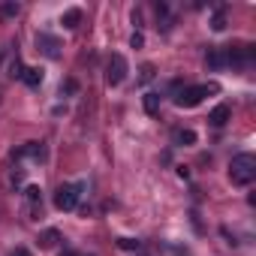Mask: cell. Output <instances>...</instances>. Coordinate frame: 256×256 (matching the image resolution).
<instances>
[{
	"label": "cell",
	"mask_w": 256,
	"mask_h": 256,
	"mask_svg": "<svg viewBox=\"0 0 256 256\" xmlns=\"http://www.w3.org/2000/svg\"><path fill=\"white\" fill-rule=\"evenodd\" d=\"M253 178H256V157L253 154L232 157V163H229V181L235 187H247V184H253Z\"/></svg>",
	"instance_id": "6da1fadb"
},
{
	"label": "cell",
	"mask_w": 256,
	"mask_h": 256,
	"mask_svg": "<svg viewBox=\"0 0 256 256\" xmlns=\"http://www.w3.org/2000/svg\"><path fill=\"white\" fill-rule=\"evenodd\" d=\"M217 90V84H193V88H184L178 96H175V106L178 108H193V106H199L208 94H214Z\"/></svg>",
	"instance_id": "7a4b0ae2"
},
{
	"label": "cell",
	"mask_w": 256,
	"mask_h": 256,
	"mask_svg": "<svg viewBox=\"0 0 256 256\" xmlns=\"http://www.w3.org/2000/svg\"><path fill=\"white\" fill-rule=\"evenodd\" d=\"M82 190H84V184H60L54 190V208L58 211H76Z\"/></svg>",
	"instance_id": "3957f363"
},
{
	"label": "cell",
	"mask_w": 256,
	"mask_h": 256,
	"mask_svg": "<svg viewBox=\"0 0 256 256\" xmlns=\"http://www.w3.org/2000/svg\"><path fill=\"white\" fill-rule=\"evenodd\" d=\"M126 72H130L126 58H124V54H112L108 64H106V84H108V88H118V84L126 78Z\"/></svg>",
	"instance_id": "277c9868"
},
{
	"label": "cell",
	"mask_w": 256,
	"mask_h": 256,
	"mask_svg": "<svg viewBox=\"0 0 256 256\" xmlns=\"http://www.w3.org/2000/svg\"><path fill=\"white\" fill-rule=\"evenodd\" d=\"M250 60H253V46H235L226 52V64H232V66H244Z\"/></svg>",
	"instance_id": "5b68a950"
},
{
	"label": "cell",
	"mask_w": 256,
	"mask_h": 256,
	"mask_svg": "<svg viewBox=\"0 0 256 256\" xmlns=\"http://www.w3.org/2000/svg\"><path fill=\"white\" fill-rule=\"evenodd\" d=\"M36 48L46 54V58H60V42L54 40V36H48V34H36Z\"/></svg>",
	"instance_id": "8992f818"
},
{
	"label": "cell",
	"mask_w": 256,
	"mask_h": 256,
	"mask_svg": "<svg viewBox=\"0 0 256 256\" xmlns=\"http://www.w3.org/2000/svg\"><path fill=\"white\" fill-rule=\"evenodd\" d=\"M58 241H60V232L58 229H46V232L36 235V247L40 250H52V247H58Z\"/></svg>",
	"instance_id": "52a82bcc"
},
{
	"label": "cell",
	"mask_w": 256,
	"mask_h": 256,
	"mask_svg": "<svg viewBox=\"0 0 256 256\" xmlns=\"http://www.w3.org/2000/svg\"><path fill=\"white\" fill-rule=\"evenodd\" d=\"M16 157H34V160H46V148H42V142H28L24 148H18V151H16Z\"/></svg>",
	"instance_id": "ba28073f"
},
{
	"label": "cell",
	"mask_w": 256,
	"mask_h": 256,
	"mask_svg": "<svg viewBox=\"0 0 256 256\" xmlns=\"http://www.w3.org/2000/svg\"><path fill=\"white\" fill-rule=\"evenodd\" d=\"M229 118H232V108H229V106H217V108L208 114L211 126H226V124H229Z\"/></svg>",
	"instance_id": "9c48e42d"
},
{
	"label": "cell",
	"mask_w": 256,
	"mask_h": 256,
	"mask_svg": "<svg viewBox=\"0 0 256 256\" xmlns=\"http://www.w3.org/2000/svg\"><path fill=\"white\" fill-rule=\"evenodd\" d=\"M22 82H24L28 88H40V84H42V70H40V66H24Z\"/></svg>",
	"instance_id": "30bf717a"
},
{
	"label": "cell",
	"mask_w": 256,
	"mask_h": 256,
	"mask_svg": "<svg viewBox=\"0 0 256 256\" xmlns=\"http://www.w3.org/2000/svg\"><path fill=\"white\" fill-rule=\"evenodd\" d=\"M60 24H64L66 30H76V28L82 24V10H66V12L60 16Z\"/></svg>",
	"instance_id": "8fae6325"
},
{
	"label": "cell",
	"mask_w": 256,
	"mask_h": 256,
	"mask_svg": "<svg viewBox=\"0 0 256 256\" xmlns=\"http://www.w3.org/2000/svg\"><path fill=\"white\" fill-rule=\"evenodd\" d=\"M205 64H208V70H220V66H226V52H223V48H211L208 58H205Z\"/></svg>",
	"instance_id": "7c38bea8"
},
{
	"label": "cell",
	"mask_w": 256,
	"mask_h": 256,
	"mask_svg": "<svg viewBox=\"0 0 256 256\" xmlns=\"http://www.w3.org/2000/svg\"><path fill=\"white\" fill-rule=\"evenodd\" d=\"M172 142L190 148V145H196V133H193V130H175V133H172Z\"/></svg>",
	"instance_id": "4fadbf2b"
},
{
	"label": "cell",
	"mask_w": 256,
	"mask_h": 256,
	"mask_svg": "<svg viewBox=\"0 0 256 256\" xmlns=\"http://www.w3.org/2000/svg\"><path fill=\"white\" fill-rule=\"evenodd\" d=\"M142 106H145V112L154 118V114H160V94H145L142 96Z\"/></svg>",
	"instance_id": "5bb4252c"
},
{
	"label": "cell",
	"mask_w": 256,
	"mask_h": 256,
	"mask_svg": "<svg viewBox=\"0 0 256 256\" xmlns=\"http://www.w3.org/2000/svg\"><path fill=\"white\" fill-rule=\"evenodd\" d=\"M24 196H28V202H30L34 208H36V205H42V190H40V187H34V184H30V187L24 190Z\"/></svg>",
	"instance_id": "9a60e30c"
},
{
	"label": "cell",
	"mask_w": 256,
	"mask_h": 256,
	"mask_svg": "<svg viewBox=\"0 0 256 256\" xmlns=\"http://www.w3.org/2000/svg\"><path fill=\"white\" fill-rule=\"evenodd\" d=\"M22 76H24V64L16 58V60L10 64V78H22Z\"/></svg>",
	"instance_id": "2e32d148"
},
{
	"label": "cell",
	"mask_w": 256,
	"mask_h": 256,
	"mask_svg": "<svg viewBox=\"0 0 256 256\" xmlns=\"http://www.w3.org/2000/svg\"><path fill=\"white\" fill-rule=\"evenodd\" d=\"M211 30H217V34L226 30V16H223V12H217V16L211 18Z\"/></svg>",
	"instance_id": "e0dca14e"
},
{
	"label": "cell",
	"mask_w": 256,
	"mask_h": 256,
	"mask_svg": "<svg viewBox=\"0 0 256 256\" xmlns=\"http://www.w3.org/2000/svg\"><path fill=\"white\" fill-rule=\"evenodd\" d=\"M139 72H142V76H139V82L145 84V82H151V78H154V72H157V70H154V64H145Z\"/></svg>",
	"instance_id": "ac0fdd59"
},
{
	"label": "cell",
	"mask_w": 256,
	"mask_h": 256,
	"mask_svg": "<svg viewBox=\"0 0 256 256\" xmlns=\"http://www.w3.org/2000/svg\"><path fill=\"white\" fill-rule=\"evenodd\" d=\"M118 247L120 250H139V241L136 238H118Z\"/></svg>",
	"instance_id": "d6986e66"
},
{
	"label": "cell",
	"mask_w": 256,
	"mask_h": 256,
	"mask_svg": "<svg viewBox=\"0 0 256 256\" xmlns=\"http://www.w3.org/2000/svg\"><path fill=\"white\" fill-rule=\"evenodd\" d=\"M0 16H6V18L18 16V4H4V6H0Z\"/></svg>",
	"instance_id": "ffe728a7"
},
{
	"label": "cell",
	"mask_w": 256,
	"mask_h": 256,
	"mask_svg": "<svg viewBox=\"0 0 256 256\" xmlns=\"http://www.w3.org/2000/svg\"><path fill=\"white\" fill-rule=\"evenodd\" d=\"M130 46H133V48H142V46H145V36H142V34L136 30V34L130 36Z\"/></svg>",
	"instance_id": "44dd1931"
},
{
	"label": "cell",
	"mask_w": 256,
	"mask_h": 256,
	"mask_svg": "<svg viewBox=\"0 0 256 256\" xmlns=\"http://www.w3.org/2000/svg\"><path fill=\"white\" fill-rule=\"evenodd\" d=\"M178 178H184V181H187V178H190V169H187V166H178Z\"/></svg>",
	"instance_id": "7402d4cb"
},
{
	"label": "cell",
	"mask_w": 256,
	"mask_h": 256,
	"mask_svg": "<svg viewBox=\"0 0 256 256\" xmlns=\"http://www.w3.org/2000/svg\"><path fill=\"white\" fill-rule=\"evenodd\" d=\"M12 256H30V253H28V250H24V247H18V250H16V253H12Z\"/></svg>",
	"instance_id": "603a6c76"
}]
</instances>
